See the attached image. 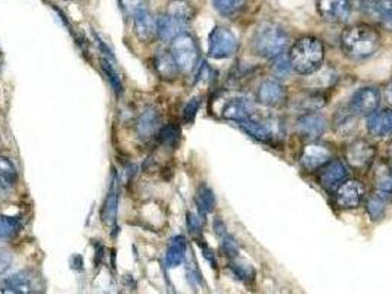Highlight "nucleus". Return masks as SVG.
<instances>
[{
	"label": "nucleus",
	"mask_w": 392,
	"mask_h": 294,
	"mask_svg": "<svg viewBox=\"0 0 392 294\" xmlns=\"http://www.w3.org/2000/svg\"><path fill=\"white\" fill-rule=\"evenodd\" d=\"M363 10L375 22L392 30V0H366Z\"/></svg>",
	"instance_id": "obj_14"
},
{
	"label": "nucleus",
	"mask_w": 392,
	"mask_h": 294,
	"mask_svg": "<svg viewBox=\"0 0 392 294\" xmlns=\"http://www.w3.org/2000/svg\"><path fill=\"white\" fill-rule=\"evenodd\" d=\"M254 106H252L251 101L246 97H236V99H230L223 108V118L229 120V121H235V122H240L244 121L246 117L254 112Z\"/></svg>",
	"instance_id": "obj_16"
},
{
	"label": "nucleus",
	"mask_w": 392,
	"mask_h": 294,
	"mask_svg": "<svg viewBox=\"0 0 392 294\" xmlns=\"http://www.w3.org/2000/svg\"><path fill=\"white\" fill-rule=\"evenodd\" d=\"M237 125L242 126V130L246 134H249L251 137H254L256 140H258V142L265 145H274L277 137H281L282 133V125L279 120L258 117L256 111L244 121L237 122Z\"/></svg>",
	"instance_id": "obj_4"
},
{
	"label": "nucleus",
	"mask_w": 392,
	"mask_h": 294,
	"mask_svg": "<svg viewBox=\"0 0 392 294\" xmlns=\"http://www.w3.org/2000/svg\"><path fill=\"white\" fill-rule=\"evenodd\" d=\"M12 265V254L8 249L0 246V275L5 274Z\"/></svg>",
	"instance_id": "obj_40"
},
{
	"label": "nucleus",
	"mask_w": 392,
	"mask_h": 294,
	"mask_svg": "<svg viewBox=\"0 0 392 294\" xmlns=\"http://www.w3.org/2000/svg\"><path fill=\"white\" fill-rule=\"evenodd\" d=\"M109 59H112V58L105 56V58L100 59V65H102V70H104V72L107 75L109 84L112 85L113 92H116L117 95H121V92H123V83H121V79H120V75L117 72L116 65H113V63Z\"/></svg>",
	"instance_id": "obj_30"
},
{
	"label": "nucleus",
	"mask_w": 392,
	"mask_h": 294,
	"mask_svg": "<svg viewBox=\"0 0 392 294\" xmlns=\"http://www.w3.org/2000/svg\"><path fill=\"white\" fill-rule=\"evenodd\" d=\"M21 220L15 216L0 215V240L14 238L21 231Z\"/></svg>",
	"instance_id": "obj_29"
},
{
	"label": "nucleus",
	"mask_w": 392,
	"mask_h": 294,
	"mask_svg": "<svg viewBox=\"0 0 392 294\" xmlns=\"http://www.w3.org/2000/svg\"><path fill=\"white\" fill-rule=\"evenodd\" d=\"M159 138H161V142L164 145L173 146V145L177 143V138H179V130H177L175 126H173V125H168V126H166V129L161 131Z\"/></svg>",
	"instance_id": "obj_39"
},
{
	"label": "nucleus",
	"mask_w": 392,
	"mask_h": 294,
	"mask_svg": "<svg viewBox=\"0 0 392 294\" xmlns=\"http://www.w3.org/2000/svg\"><path fill=\"white\" fill-rule=\"evenodd\" d=\"M187 227H189V231H191L192 234L199 233L201 231V222H199L198 216L189 213L187 215Z\"/></svg>",
	"instance_id": "obj_41"
},
{
	"label": "nucleus",
	"mask_w": 392,
	"mask_h": 294,
	"mask_svg": "<svg viewBox=\"0 0 392 294\" xmlns=\"http://www.w3.org/2000/svg\"><path fill=\"white\" fill-rule=\"evenodd\" d=\"M384 97H385L388 104L392 106V80L384 88Z\"/></svg>",
	"instance_id": "obj_42"
},
{
	"label": "nucleus",
	"mask_w": 392,
	"mask_h": 294,
	"mask_svg": "<svg viewBox=\"0 0 392 294\" xmlns=\"http://www.w3.org/2000/svg\"><path fill=\"white\" fill-rule=\"evenodd\" d=\"M199 106H201V97H194L187 101V105L183 111V120L187 124H191L194 122L195 117H196V112L199 111Z\"/></svg>",
	"instance_id": "obj_37"
},
{
	"label": "nucleus",
	"mask_w": 392,
	"mask_h": 294,
	"mask_svg": "<svg viewBox=\"0 0 392 294\" xmlns=\"http://www.w3.org/2000/svg\"><path fill=\"white\" fill-rule=\"evenodd\" d=\"M158 124H159V117L157 111L146 109L137 120V133L143 138L152 137V134H155L158 129Z\"/></svg>",
	"instance_id": "obj_25"
},
{
	"label": "nucleus",
	"mask_w": 392,
	"mask_h": 294,
	"mask_svg": "<svg viewBox=\"0 0 392 294\" xmlns=\"http://www.w3.org/2000/svg\"><path fill=\"white\" fill-rule=\"evenodd\" d=\"M120 6L125 17L134 18L148 10V0H120Z\"/></svg>",
	"instance_id": "obj_31"
},
{
	"label": "nucleus",
	"mask_w": 392,
	"mask_h": 294,
	"mask_svg": "<svg viewBox=\"0 0 392 294\" xmlns=\"http://www.w3.org/2000/svg\"><path fill=\"white\" fill-rule=\"evenodd\" d=\"M317 10L324 21L340 24L351 17L352 2L351 0H317Z\"/></svg>",
	"instance_id": "obj_8"
},
{
	"label": "nucleus",
	"mask_w": 392,
	"mask_h": 294,
	"mask_svg": "<svg viewBox=\"0 0 392 294\" xmlns=\"http://www.w3.org/2000/svg\"><path fill=\"white\" fill-rule=\"evenodd\" d=\"M155 70L162 80L171 81L177 75H179L180 70L177 67V63L171 55V52H166V50H159L155 56Z\"/></svg>",
	"instance_id": "obj_22"
},
{
	"label": "nucleus",
	"mask_w": 392,
	"mask_h": 294,
	"mask_svg": "<svg viewBox=\"0 0 392 294\" xmlns=\"http://www.w3.org/2000/svg\"><path fill=\"white\" fill-rule=\"evenodd\" d=\"M348 178V170L344 162L329 161L322 166L319 181L327 191H335Z\"/></svg>",
	"instance_id": "obj_13"
},
{
	"label": "nucleus",
	"mask_w": 392,
	"mask_h": 294,
	"mask_svg": "<svg viewBox=\"0 0 392 294\" xmlns=\"http://www.w3.org/2000/svg\"><path fill=\"white\" fill-rule=\"evenodd\" d=\"M2 68H3V54L2 50H0V72H2Z\"/></svg>",
	"instance_id": "obj_43"
},
{
	"label": "nucleus",
	"mask_w": 392,
	"mask_h": 294,
	"mask_svg": "<svg viewBox=\"0 0 392 294\" xmlns=\"http://www.w3.org/2000/svg\"><path fill=\"white\" fill-rule=\"evenodd\" d=\"M244 0H212V5L220 15L229 17L242 6Z\"/></svg>",
	"instance_id": "obj_33"
},
{
	"label": "nucleus",
	"mask_w": 392,
	"mask_h": 294,
	"mask_svg": "<svg viewBox=\"0 0 392 294\" xmlns=\"http://www.w3.org/2000/svg\"><path fill=\"white\" fill-rule=\"evenodd\" d=\"M292 70L299 75H310L319 71L324 60V44L311 35L302 37L294 43L289 52Z\"/></svg>",
	"instance_id": "obj_2"
},
{
	"label": "nucleus",
	"mask_w": 392,
	"mask_h": 294,
	"mask_svg": "<svg viewBox=\"0 0 392 294\" xmlns=\"http://www.w3.org/2000/svg\"><path fill=\"white\" fill-rule=\"evenodd\" d=\"M379 92L373 87H363L359 92L354 93L350 101V112H352L356 117H369L379 106Z\"/></svg>",
	"instance_id": "obj_7"
},
{
	"label": "nucleus",
	"mask_w": 392,
	"mask_h": 294,
	"mask_svg": "<svg viewBox=\"0 0 392 294\" xmlns=\"http://www.w3.org/2000/svg\"><path fill=\"white\" fill-rule=\"evenodd\" d=\"M385 203H386L385 200L379 199L377 196L372 197L368 202V206H366V209H368V213H369V216L372 218V221H379V220L384 218L385 211H386Z\"/></svg>",
	"instance_id": "obj_34"
},
{
	"label": "nucleus",
	"mask_w": 392,
	"mask_h": 294,
	"mask_svg": "<svg viewBox=\"0 0 392 294\" xmlns=\"http://www.w3.org/2000/svg\"><path fill=\"white\" fill-rule=\"evenodd\" d=\"M252 44H254L256 52L260 56L273 59L283 55L286 47L289 46V35L281 25L264 22L257 28Z\"/></svg>",
	"instance_id": "obj_3"
},
{
	"label": "nucleus",
	"mask_w": 392,
	"mask_h": 294,
	"mask_svg": "<svg viewBox=\"0 0 392 294\" xmlns=\"http://www.w3.org/2000/svg\"><path fill=\"white\" fill-rule=\"evenodd\" d=\"M335 191V200L340 209L359 208L364 196L363 184L356 180H345Z\"/></svg>",
	"instance_id": "obj_10"
},
{
	"label": "nucleus",
	"mask_w": 392,
	"mask_h": 294,
	"mask_svg": "<svg viewBox=\"0 0 392 294\" xmlns=\"http://www.w3.org/2000/svg\"><path fill=\"white\" fill-rule=\"evenodd\" d=\"M34 279L36 277L33 272H18L5 281V284L9 290H5L3 293H34L37 291Z\"/></svg>",
	"instance_id": "obj_21"
},
{
	"label": "nucleus",
	"mask_w": 392,
	"mask_h": 294,
	"mask_svg": "<svg viewBox=\"0 0 392 294\" xmlns=\"http://www.w3.org/2000/svg\"><path fill=\"white\" fill-rule=\"evenodd\" d=\"M196 206L202 216L212 212L216 206V197H214L212 190L205 184H202L196 191Z\"/></svg>",
	"instance_id": "obj_27"
},
{
	"label": "nucleus",
	"mask_w": 392,
	"mask_h": 294,
	"mask_svg": "<svg viewBox=\"0 0 392 294\" xmlns=\"http://www.w3.org/2000/svg\"><path fill=\"white\" fill-rule=\"evenodd\" d=\"M368 130L373 137L392 136V109L375 111L368 118Z\"/></svg>",
	"instance_id": "obj_15"
},
{
	"label": "nucleus",
	"mask_w": 392,
	"mask_h": 294,
	"mask_svg": "<svg viewBox=\"0 0 392 294\" xmlns=\"http://www.w3.org/2000/svg\"><path fill=\"white\" fill-rule=\"evenodd\" d=\"M285 87L276 80H265L257 90V100L265 108H279L286 101Z\"/></svg>",
	"instance_id": "obj_12"
},
{
	"label": "nucleus",
	"mask_w": 392,
	"mask_h": 294,
	"mask_svg": "<svg viewBox=\"0 0 392 294\" xmlns=\"http://www.w3.org/2000/svg\"><path fill=\"white\" fill-rule=\"evenodd\" d=\"M375 190L379 199L392 200V168L386 162L379 163L375 171Z\"/></svg>",
	"instance_id": "obj_17"
},
{
	"label": "nucleus",
	"mask_w": 392,
	"mask_h": 294,
	"mask_svg": "<svg viewBox=\"0 0 392 294\" xmlns=\"http://www.w3.org/2000/svg\"><path fill=\"white\" fill-rule=\"evenodd\" d=\"M230 268H232V271L233 274L239 278V279H242L245 281V283H251L252 279H254V268H252L249 263H244V262H237L236 258L232 259V263H230Z\"/></svg>",
	"instance_id": "obj_32"
},
{
	"label": "nucleus",
	"mask_w": 392,
	"mask_h": 294,
	"mask_svg": "<svg viewBox=\"0 0 392 294\" xmlns=\"http://www.w3.org/2000/svg\"><path fill=\"white\" fill-rule=\"evenodd\" d=\"M185 27L186 24L166 14L157 19V37L164 43L173 42L177 35L185 33Z\"/></svg>",
	"instance_id": "obj_18"
},
{
	"label": "nucleus",
	"mask_w": 392,
	"mask_h": 294,
	"mask_svg": "<svg viewBox=\"0 0 392 294\" xmlns=\"http://www.w3.org/2000/svg\"><path fill=\"white\" fill-rule=\"evenodd\" d=\"M186 240L183 236H177L174 237L167 249V254H166V263L168 268H177L183 261L186 256Z\"/></svg>",
	"instance_id": "obj_24"
},
{
	"label": "nucleus",
	"mask_w": 392,
	"mask_h": 294,
	"mask_svg": "<svg viewBox=\"0 0 392 294\" xmlns=\"http://www.w3.org/2000/svg\"><path fill=\"white\" fill-rule=\"evenodd\" d=\"M273 59L274 60H273V65H272V71L276 76H279V79H285L286 75L290 74V71H294L292 65H290L289 58L279 55V56H276Z\"/></svg>",
	"instance_id": "obj_35"
},
{
	"label": "nucleus",
	"mask_w": 392,
	"mask_h": 294,
	"mask_svg": "<svg viewBox=\"0 0 392 294\" xmlns=\"http://www.w3.org/2000/svg\"><path fill=\"white\" fill-rule=\"evenodd\" d=\"M167 15L187 25V22L195 17V9L187 0H171L167 8Z\"/></svg>",
	"instance_id": "obj_26"
},
{
	"label": "nucleus",
	"mask_w": 392,
	"mask_h": 294,
	"mask_svg": "<svg viewBox=\"0 0 392 294\" xmlns=\"http://www.w3.org/2000/svg\"><path fill=\"white\" fill-rule=\"evenodd\" d=\"M170 52L182 72H191L196 68L199 62V47L191 34L183 33L177 35L171 42Z\"/></svg>",
	"instance_id": "obj_5"
},
{
	"label": "nucleus",
	"mask_w": 392,
	"mask_h": 294,
	"mask_svg": "<svg viewBox=\"0 0 392 294\" xmlns=\"http://www.w3.org/2000/svg\"><path fill=\"white\" fill-rule=\"evenodd\" d=\"M223 237V241H221V249H223V252L226 253V256L227 258H230V259H233V258H237V246H236V241L232 238V237H229L227 236V233L224 234V236H221Z\"/></svg>",
	"instance_id": "obj_38"
},
{
	"label": "nucleus",
	"mask_w": 392,
	"mask_h": 294,
	"mask_svg": "<svg viewBox=\"0 0 392 294\" xmlns=\"http://www.w3.org/2000/svg\"><path fill=\"white\" fill-rule=\"evenodd\" d=\"M376 156V149L366 140H356L345 150V161L354 170L369 166Z\"/></svg>",
	"instance_id": "obj_9"
},
{
	"label": "nucleus",
	"mask_w": 392,
	"mask_h": 294,
	"mask_svg": "<svg viewBox=\"0 0 392 294\" xmlns=\"http://www.w3.org/2000/svg\"><path fill=\"white\" fill-rule=\"evenodd\" d=\"M356 115H354L352 112H350V109L347 111V113H339L338 115V118L335 121V125H336V129L338 131H340L343 134H347L351 129H354L356 126Z\"/></svg>",
	"instance_id": "obj_36"
},
{
	"label": "nucleus",
	"mask_w": 392,
	"mask_h": 294,
	"mask_svg": "<svg viewBox=\"0 0 392 294\" xmlns=\"http://www.w3.org/2000/svg\"><path fill=\"white\" fill-rule=\"evenodd\" d=\"M389 153H391V158H392V143H391V146H389Z\"/></svg>",
	"instance_id": "obj_44"
},
{
	"label": "nucleus",
	"mask_w": 392,
	"mask_h": 294,
	"mask_svg": "<svg viewBox=\"0 0 392 294\" xmlns=\"http://www.w3.org/2000/svg\"><path fill=\"white\" fill-rule=\"evenodd\" d=\"M297 130L308 138L320 137L326 130V120L314 113H306L297 122Z\"/></svg>",
	"instance_id": "obj_20"
},
{
	"label": "nucleus",
	"mask_w": 392,
	"mask_h": 294,
	"mask_svg": "<svg viewBox=\"0 0 392 294\" xmlns=\"http://www.w3.org/2000/svg\"><path fill=\"white\" fill-rule=\"evenodd\" d=\"M118 199H120V191H118V181L117 177H113L109 193L105 199L104 211H102V221L107 225H113L117 221V213H118Z\"/></svg>",
	"instance_id": "obj_23"
},
{
	"label": "nucleus",
	"mask_w": 392,
	"mask_h": 294,
	"mask_svg": "<svg viewBox=\"0 0 392 294\" xmlns=\"http://www.w3.org/2000/svg\"><path fill=\"white\" fill-rule=\"evenodd\" d=\"M329 161H332V150L323 143L313 142L301 153V165L307 171L320 170Z\"/></svg>",
	"instance_id": "obj_11"
},
{
	"label": "nucleus",
	"mask_w": 392,
	"mask_h": 294,
	"mask_svg": "<svg viewBox=\"0 0 392 294\" xmlns=\"http://www.w3.org/2000/svg\"><path fill=\"white\" fill-rule=\"evenodd\" d=\"M340 49L347 58L361 60L370 58L381 47V34L366 24L347 27L340 34Z\"/></svg>",
	"instance_id": "obj_1"
},
{
	"label": "nucleus",
	"mask_w": 392,
	"mask_h": 294,
	"mask_svg": "<svg viewBox=\"0 0 392 294\" xmlns=\"http://www.w3.org/2000/svg\"><path fill=\"white\" fill-rule=\"evenodd\" d=\"M134 19V34L137 35L139 40L145 43L152 42L157 37V19L149 14V10L142 12Z\"/></svg>",
	"instance_id": "obj_19"
},
{
	"label": "nucleus",
	"mask_w": 392,
	"mask_h": 294,
	"mask_svg": "<svg viewBox=\"0 0 392 294\" xmlns=\"http://www.w3.org/2000/svg\"><path fill=\"white\" fill-rule=\"evenodd\" d=\"M18 180V172L15 165L8 158L0 156V187L10 188L14 187Z\"/></svg>",
	"instance_id": "obj_28"
},
{
	"label": "nucleus",
	"mask_w": 392,
	"mask_h": 294,
	"mask_svg": "<svg viewBox=\"0 0 392 294\" xmlns=\"http://www.w3.org/2000/svg\"><path fill=\"white\" fill-rule=\"evenodd\" d=\"M237 50L235 34L226 27H216L208 37V55L212 59H226Z\"/></svg>",
	"instance_id": "obj_6"
}]
</instances>
